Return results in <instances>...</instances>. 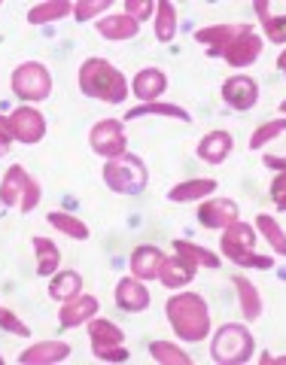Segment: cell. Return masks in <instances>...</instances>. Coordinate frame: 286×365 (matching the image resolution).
Wrapping results in <instances>:
<instances>
[{
	"label": "cell",
	"mask_w": 286,
	"mask_h": 365,
	"mask_svg": "<svg viewBox=\"0 0 286 365\" xmlns=\"http://www.w3.org/2000/svg\"><path fill=\"white\" fill-rule=\"evenodd\" d=\"M195 40L201 46H208L210 55H220V58H225L232 67H250L262 52V37H256V31L250 25L201 28L195 34Z\"/></svg>",
	"instance_id": "1"
},
{
	"label": "cell",
	"mask_w": 286,
	"mask_h": 365,
	"mask_svg": "<svg viewBox=\"0 0 286 365\" xmlns=\"http://www.w3.org/2000/svg\"><path fill=\"white\" fill-rule=\"evenodd\" d=\"M168 323L174 326L177 338L183 341H204L210 332V314L201 295L195 292H180L165 304Z\"/></svg>",
	"instance_id": "2"
},
{
	"label": "cell",
	"mask_w": 286,
	"mask_h": 365,
	"mask_svg": "<svg viewBox=\"0 0 286 365\" xmlns=\"http://www.w3.org/2000/svg\"><path fill=\"white\" fill-rule=\"evenodd\" d=\"M79 91L86 98L104 101V104H122L125 95H128V83L110 61L88 58L79 67Z\"/></svg>",
	"instance_id": "3"
},
{
	"label": "cell",
	"mask_w": 286,
	"mask_h": 365,
	"mask_svg": "<svg viewBox=\"0 0 286 365\" xmlns=\"http://www.w3.org/2000/svg\"><path fill=\"white\" fill-rule=\"evenodd\" d=\"M256 232L250 228L247 222H235V225H228L223 237H220V253L225 259H232L235 265H247V268H262V271H268L274 268V259L271 256H259L256 250Z\"/></svg>",
	"instance_id": "4"
},
{
	"label": "cell",
	"mask_w": 286,
	"mask_h": 365,
	"mask_svg": "<svg viewBox=\"0 0 286 365\" xmlns=\"http://www.w3.org/2000/svg\"><path fill=\"white\" fill-rule=\"evenodd\" d=\"M104 182L113 192H119V195H137V192H143L146 182H150V170H146V165L137 155L122 153L116 158H107Z\"/></svg>",
	"instance_id": "5"
},
{
	"label": "cell",
	"mask_w": 286,
	"mask_h": 365,
	"mask_svg": "<svg viewBox=\"0 0 286 365\" xmlns=\"http://www.w3.org/2000/svg\"><path fill=\"white\" fill-rule=\"evenodd\" d=\"M253 335L238 323H225L216 329V335L210 341V359L220 365H241L253 356Z\"/></svg>",
	"instance_id": "6"
},
{
	"label": "cell",
	"mask_w": 286,
	"mask_h": 365,
	"mask_svg": "<svg viewBox=\"0 0 286 365\" xmlns=\"http://www.w3.org/2000/svg\"><path fill=\"white\" fill-rule=\"evenodd\" d=\"M40 195H43L40 186L25 168L21 165L6 168L4 180H0V204L4 207H19L21 213H31L40 204Z\"/></svg>",
	"instance_id": "7"
},
{
	"label": "cell",
	"mask_w": 286,
	"mask_h": 365,
	"mask_svg": "<svg viewBox=\"0 0 286 365\" xmlns=\"http://www.w3.org/2000/svg\"><path fill=\"white\" fill-rule=\"evenodd\" d=\"M13 91L21 101H46L52 95V76L43 64L25 61L13 71Z\"/></svg>",
	"instance_id": "8"
},
{
	"label": "cell",
	"mask_w": 286,
	"mask_h": 365,
	"mask_svg": "<svg viewBox=\"0 0 286 365\" xmlns=\"http://www.w3.org/2000/svg\"><path fill=\"white\" fill-rule=\"evenodd\" d=\"M88 143H91V150H95L98 155L116 158V155L125 153V146H128V137H125L122 122H116V119H101L95 128H91Z\"/></svg>",
	"instance_id": "9"
},
{
	"label": "cell",
	"mask_w": 286,
	"mask_h": 365,
	"mask_svg": "<svg viewBox=\"0 0 286 365\" xmlns=\"http://www.w3.org/2000/svg\"><path fill=\"white\" fill-rule=\"evenodd\" d=\"M9 128H13V140L21 143H40L46 134V119L40 110L34 107H19L13 116H9Z\"/></svg>",
	"instance_id": "10"
},
{
	"label": "cell",
	"mask_w": 286,
	"mask_h": 365,
	"mask_svg": "<svg viewBox=\"0 0 286 365\" xmlns=\"http://www.w3.org/2000/svg\"><path fill=\"white\" fill-rule=\"evenodd\" d=\"M223 101L235 110H250L259 101V86L253 76H228L223 83Z\"/></svg>",
	"instance_id": "11"
},
{
	"label": "cell",
	"mask_w": 286,
	"mask_h": 365,
	"mask_svg": "<svg viewBox=\"0 0 286 365\" xmlns=\"http://www.w3.org/2000/svg\"><path fill=\"white\" fill-rule=\"evenodd\" d=\"M198 220L204 228H228L238 222V204L232 198H210L198 207Z\"/></svg>",
	"instance_id": "12"
},
{
	"label": "cell",
	"mask_w": 286,
	"mask_h": 365,
	"mask_svg": "<svg viewBox=\"0 0 286 365\" xmlns=\"http://www.w3.org/2000/svg\"><path fill=\"white\" fill-rule=\"evenodd\" d=\"M95 317H98V299L95 295L79 292L76 299L61 304L58 323H61V329H73V326H83V323H88V319H95Z\"/></svg>",
	"instance_id": "13"
},
{
	"label": "cell",
	"mask_w": 286,
	"mask_h": 365,
	"mask_svg": "<svg viewBox=\"0 0 286 365\" xmlns=\"http://www.w3.org/2000/svg\"><path fill=\"white\" fill-rule=\"evenodd\" d=\"M67 356H71V344H64V341H40V344L28 347L25 353H19V365H49Z\"/></svg>",
	"instance_id": "14"
},
{
	"label": "cell",
	"mask_w": 286,
	"mask_h": 365,
	"mask_svg": "<svg viewBox=\"0 0 286 365\" xmlns=\"http://www.w3.org/2000/svg\"><path fill=\"white\" fill-rule=\"evenodd\" d=\"M116 304L122 307V311H128V314L146 311V304H150V289H146L137 277H125V280H119V287H116Z\"/></svg>",
	"instance_id": "15"
},
{
	"label": "cell",
	"mask_w": 286,
	"mask_h": 365,
	"mask_svg": "<svg viewBox=\"0 0 286 365\" xmlns=\"http://www.w3.org/2000/svg\"><path fill=\"white\" fill-rule=\"evenodd\" d=\"M165 88H168V76L162 71H155V67H146V71H141L134 76V86H131V91L143 101V104H153V101H158Z\"/></svg>",
	"instance_id": "16"
},
{
	"label": "cell",
	"mask_w": 286,
	"mask_h": 365,
	"mask_svg": "<svg viewBox=\"0 0 286 365\" xmlns=\"http://www.w3.org/2000/svg\"><path fill=\"white\" fill-rule=\"evenodd\" d=\"M88 338H91V350H95V356L98 353H104L110 347H119L125 335H122V329H116L110 323V319H88Z\"/></svg>",
	"instance_id": "17"
},
{
	"label": "cell",
	"mask_w": 286,
	"mask_h": 365,
	"mask_svg": "<svg viewBox=\"0 0 286 365\" xmlns=\"http://www.w3.org/2000/svg\"><path fill=\"white\" fill-rule=\"evenodd\" d=\"M228 153H232V134L228 131H210L198 143V158L208 165H223L228 158Z\"/></svg>",
	"instance_id": "18"
},
{
	"label": "cell",
	"mask_w": 286,
	"mask_h": 365,
	"mask_svg": "<svg viewBox=\"0 0 286 365\" xmlns=\"http://www.w3.org/2000/svg\"><path fill=\"white\" fill-rule=\"evenodd\" d=\"M162 250L158 247H137L131 256V274L137 280H153L158 277V268H162Z\"/></svg>",
	"instance_id": "19"
},
{
	"label": "cell",
	"mask_w": 286,
	"mask_h": 365,
	"mask_svg": "<svg viewBox=\"0 0 286 365\" xmlns=\"http://www.w3.org/2000/svg\"><path fill=\"white\" fill-rule=\"evenodd\" d=\"M137 31H141V21H134L125 13L107 16V19L98 21V34L107 40H131V37H137Z\"/></svg>",
	"instance_id": "20"
},
{
	"label": "cell",
	"mask_w": 286,
	"mask_h": 365,
	"mask_svg": "<svg viewBox=\"0 0 286 365\" xmlns=\"http://www.w3.org/2000/svg\"><path fill=\"white\" fill-rule=\"evenodd\" d=\"M195 277V268L186 265L180 256H170V259H162V268H158V280L165 283L168 289H180Z\"/></svg>",
	"instance_id": "21"
},
{
	"label": "cell",
	"mask_w": 286,
	"mask_h": 365,
	"mask_svg": "<svg viewBox=\"0 0 286 365\" xmlns=\"http://www.w3.org/2000/svg\"><path fill=\"white\" fill-rule=\"evenodd\" d=\"M83 292V277L76 271H55L49 280V295L55 302H71Z\"/></svg>",
	"instance_id": "22"
},
{
	"label": "cell",
	"mask_w": 286,
	"mask_h": 365,
	"mask_svg": "<svg viewBox=\"0 0 286 365\" xmlns=\"http://www.w3.org/2000/svg\"><path fill=\"white\" fill-rule=\"evenodd\" d=\"M174 253L186 262L192 268H220V256L210 253V250H204L198 244H189V241H174Z\"/></svg>",
	"instance_id": "23"
},
{
	"label": "cell",
	"mask_w": 286,
	"mask_h": 365,
	"mask_svg": "<svg viewBox=\"0 0 286 365\" xmlns=\"http://www.w3.org/2000/svg\"><path fill=\"white\" fill-rule=\"evenodd\" d=\"M235 289H238V302H241V314H244L247 323L259 319L262 317V295H259V289L247 277H235Z\"/></svg>",
	"instance_id": "24"
},
{
	"label": "cell",
	"mask_w": 286,
	"mask_h": 365,
	"mask_svg": "<svg viewBox=\"0 0 286 365\" xmlns=\"http://www.w3.org/2000/svg\"><path fill=\"white\" fill-rule=\"evenodd\" d=\"M34 253H37V274L40 277H52L61 265V253L49 237H34Z\"/></svg>",
	"instance_id": "25"
},
{
	"label": "cell",
	"mask_w": 286,
	"mask_h": 365,
	"mask_svg": "<svg viewBox=\"0 0 286 365\" xmlns=\"http://www.w3.org/2000/svg\"><path fill=\"white\" fill-rule=\"evenodd\" d=\"M216 192V180H189V182H180L168 192L170 201H198V198H208Z\"/></svg>",
	"instance_id": "26"
},
{
	"label": "cell",
	"mask_w": 286,
	"mask_h": 365,
	"mask_svg": "<svg viewBox=\"0 0 286 365\" xmlns=\"http://www.w3.org/2000/svg\"><path fill=\"white\" fill-rule=\"evenodd\" d=\"M67 13H73V4H71V0H49V4L31 6L28 21H31V25H46V21H58V19H64Z\"/></svg>",
	"instance_id": "27"
},
{
	"label": "cell",
	"mask_w": 286,
	"mask_h": 365,
	"mask_svg": "<svg viewBox=\"0 0 286 365\" xmlns=\"http://www.w3.org/2000/svg\"><path fill=\"white\" fill-rule=\"evenodd\" d=\"M177 34V6L170 0L155 4V37L158 43H170Z\"/></svg>",
	"instance_id": "28"
},
{
	"label": "cell",
	"mask_w": 286,
	"mask_h": 365,
	"mask_svg": "<svg viewBox=\"0 0 286 365\" xmlns=\"http://www.w3.org/2000/svg\"><path fill=\"white\" fill-rule=\"evenodd\" d=\"M141 116H174L180 122H189V113L177 107V104H162V101H153V104H141V107H134L125 113V119H141Z\"/></svg>",
	"instance_id": "29"
},
{
	"label": "cell",
	"mask_w": 286,
	"mask_h": 365,
	"mask_svg": "<svg viewBox=\"0 0 286 365\" xmlns=\"http://www.w3.org/2000/svg\"><path fill=\"white\" fill-rule=\"evenodd\" d=\"M49 225L64 232L67 237H73V241H88V225L83 220H76L71 213H61V210H52L49 213Z\"/></svg>",
	"instance_id": "30"
},
{
	"label": "cell",
	"mask_w": 286,
	"mask_h": 365,
	"mask_svg": "<svg viewBox=\"0 0 286 365\" xmlns=\"http://www.w3.org/2000/svg\"><path fill=\"white\" fill-rule=\"evenodd\" d=\"M256 228H259L262 235H265V241L274 247V253L286 256V235H283V228H280V222L274 220V216L259 213V216H256Z\"/></svg>",
	"instance_id": "31"
},
{
	"label": "cell",
	"mask_w": 286,
	"mask_h": 365,
	"mask_svg": "<svg viewBox=\"0 0 286 365\" xmlns=\"http://www.w3.org/2000/svg\"><path fill=\"white\" fill-rule=\"evenodd\" d=\"M268 168H277L280 174L274 177V182H271V198H274V204H277L280 210H286V158L283 155H265L262 158Z\"/></svg>",
	"instance_id": "32"
},
{
	"label": "cell",
	"mask_w": 286,
	"mask_h": 365,
	"mask_svg": "<svg viewBox=\"0 0 286 365\" xmlns=\"http://www.w3.org/2000/svg\"><path fill=\"white\" fill-rule=\"evenodd\" d=\"M150 353H153V359H155V362H162V365H189V362H192L180 347L168 344V341H153V344H150Z\"/></svg>",
	"instance_id": "33"
},
{
	"label": "cell",
	"mask_w": 286,
	"mask_h": 365,
	"mask_svg": "<svg viewBox=\"0 0 286 365\" xmlns=\"http://www.w3.org/2000/svg\"><path fill=\"white\" fill-rule=\"evenodd\" d=\"M280 134H286V119H274V122L259 125L256 134L250 137V150H262L268 140H274V137H280Z\"/></svg>",
	"instance_id": "34"
},
{
	"label": "cell",
	"mask_w": 286,
	"mask_h": 365,
	"mask_svg": "<svg viewBox=\"0 0 286 365\" xmlns=\"http://www.w3.org/2000/svg\"><path fill=\"white\" fill-rule=\"evenodd\" d=\"M104 9H110V0H79V4H73V19L88 21L98 13H104Z\"/></svg>",
	"instance_id": "35"
},
{
	"label": "cell",
	"mask_w": 286,
	"mask_h": 365,
	"mask_svg": "<svg viewBox=\"0 0 286 365\" xmlns=\"http://www.w3.org/2000/svg\"><path fill=\"white\" fill-rule=\"evenodd\" d=\"M265 37L271 43H286V16H280V19L268 16L265 19Z\"/></svg>",
	"instance_id": "36"
},
{
	"label": "cell",
	"mask_w": 286,
	"mask_h": 365,
	"mask_svg": "<svg viewBox=\"0 0 286 365\" xmlns=\"http://www.w3.org/2000/svg\"><path fill=\"white\" fill-rule=\"evenodd\" d=\"M155 9V4L150 0H125V16H131L134 21H143Z\"/></svg>",
	"instance_id": "37"
},
{
	"label": "cell",
	"mask_w": 286,
	"mask_h": 365,
	"mask_svg": "<svg viewBox=\"0 0 286 365\" xmlns=\"http://www.w3.org/2000/svg\"><path fill=\"white\" fill-rule=\"evenodd\" d=\"M0 326H4L6 332H13V335H21V338H28V335H31V329L21 323L16 314H9V311H0Z\"/></svg>",
	"instance_id": "38"
},
{
	"label": "cell",
	"mask_w": 286,
	"mask_h": 365,
	"mask_svg": "<svg viewBox=\"0 0 286 365\" xmlns=\"http://www.w3.org/2000/svg\"><path fill=\"white\" fill-rule=\"evenodd\" d=\"M98 359H104V362H125V359H128V350L119 344V347H110L104 353H98Z\"/></svg>",
	"instance_id": "39"
},
{
	"label": "cell",
	"mask_w": 286,
	"mask_h": 365,
	"mask_svg": "<svg viewBox=\"0 0 286 365\" xmlns=\"http://www.w3.org/2000/svg\"><path fill=\"white\" fill-rule=\"evenodd\" d=\"M0 140H4L6 146L13 143V128H9V119L6 116H0Z\"/></svg>",
	"instance_id": "40"
},
{
	"label": "cell",
	"mask_w": 286,
	"mask_h": 365,
	"mask_svg": "<svg viewBox=\"0 0 286 365\" xmlns=\"http://www.w3.org/2000/svg\"><path fill=\"white\" fill-rule=\"evenodd\" d=\"M256 13H259V19L262 21H265L271 13H268V4H265V0H256Z\"/></svg>",
	"instance_id": "41"
},
{
	"label": "cell",
	"mask_w": 286,
	"mask_h": 365,
	"mask_svg": "<svg viewBox=\"0 0 286 365\" xmlns=\"http://www.w3.org/2000/svg\"><path fill=\"white\" fill-rule=\"evenodd\" d=\"M277 67H280V71H283V73H286V49H283V52H280V58H277Z\"/></svg>",
	"instance_id": "42"
},
{
	"label": "cell",
	"mask_w": 286,
	"mask_h": 365,
	"mask_svg": "<svg viewBox=\"0 0 286 365\" xmlns=\"http://www.w3.org/2000/svg\"><path fill=\"white\" fill-rule=\"evenodd\" d=\"M6 150H9V146H6V143H4V140H0V155H4V153H6Z\"/></svg>",
	"instance_id": "43"
},
{
	"label": "cell",
	"mask_w": 286,
	"mask_h": 365,
	"mask_svg": "<svg viewBox=\"0 0 286 365\" xmlns=\"http://www.w3.org/2000/svg\"><path fill=\"white\" fill-rule=\"evenodd\" d=\"M280 113H283V116H286V101H283V104H280Z\"/></svg>",
	"instance_id": "44"
},
{
	"label": "cell",
	"mask_w": 286,
	"mask_h": 365,
	"mask_svg": "<svg viewBox=\"0 0 286 365\" xmlns=\"http://www.w3.org/2000/svg\"><path fill=\"white\" fill-rule=\"evenodd\" d=\"M0 311H4V304H0Z\"/></svg>",
	"instance_id": "45"
},
{
	"label": "cell",
	"mask_w": 286,
	"mask_h": 365,
	"mask_svg": "<svg viewBox=\"0 0 286 365\" xmlns=\"http://www.w3.org/2000/svg\"><path fill=\"white\" fill-rule=\"evenodd\" d=\"M0 362H4V359H0Z\"/></svg>",
	"instance_id": "46"
}]
</instances>
